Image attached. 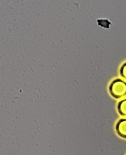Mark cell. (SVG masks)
Instances as JSON below:
<instances>
[{
    "mask_svg": "<svg viewBox=\"0 0 126 155\" xmlns=\"http://www.w3.org/2000/svg\"><path fill=\"white\" fill-rule=\"evenodd\" d=\"M111 94L115 98H121L126 95V83L118 79L114 81L110 86Z\"/></svg>",
    "mask_w": 126,
    "mask_h": 155,
    "instance_id": "cell-1",
    "label": "cell"
},
{
    "mask_svg": "<svg viewBox=\"0 0 126 155\" xmlns=\"http://www.w3.org/2000/svg\"><path fill=\"white\" fill-rule=\"evenodd\" d=\"M116 129L121 137L126 139V119L121 120L118 123Z\"/></svg>",
    "mask_w": 126,
    "mask_h": 155,
    "instance_id": "cell-2",
    "label": "cell"
},
{
    "mask_svg": "<svg viewBox=\"0 0 126 155\" xmlns=\"http://www.w3.org/2000/svg\"><path fill=\"white\" fill-rule=\"evenodd\" d=\"M118 108L119 113L121 115L126 116V99L122 100L119 103Z\"/></svg>",
    "mask_w": 126,
    "mask_h": 155,
    "instance_id": "cell-3",
    "label": "cell"
},
{
    "mask_svg": "<svg viewBox=\"0 0 126 155\" xmlns=\"http://www.w3.org/2000/svg\"><path fill=\"white\" fill-rule=\"evenodd\" d=\"M120 72H121V76L124 78H125L126 80V62L125 64H124L122 66Z\"/></svg>",
    "mask_w": 126,
    "mask_h": 155,
    "instance_id": "cell-4",
    "label": "cell"
}]
</instances>
